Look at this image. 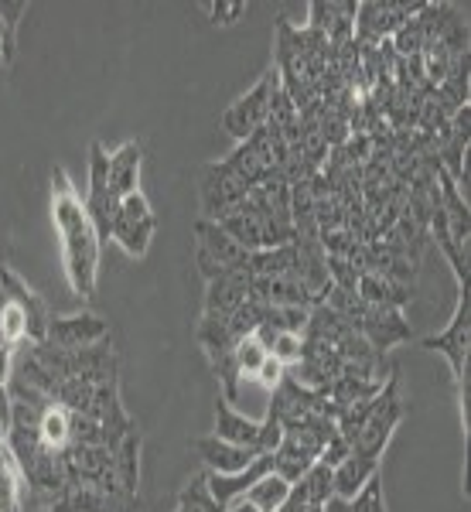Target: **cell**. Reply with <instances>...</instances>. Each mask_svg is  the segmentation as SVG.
Returning a JSON list of instances; mask_svg holds the SVG:
<instances>
[{"mask_svg": "<svg viewBox=\"0 0 471 512\" xmlns=\"http://www.w3.org/2000/svg\"><path fill=\"white\" fill-rule=\"evenodd\" d=\"M52 222L62 239V267L72 294L93 297L99 280V250L103 236L96 233V222L89 219L86 202L76 192L65 168H55L52 175Z\"/></svg>", "mask_w": 471, "mask_h": 512, "instance_id": "6da1fadb", "label": "cell"}, {"mask_svg": "<svg viewBox=\"0 0 471 512\" xmlns=\"http://www.w3.org/2000/svg\"><path fill=\"white\" fill-rule=\"evenodd\" d=\"M427 352H437L448 359L451 376L458 383V400H461V420H465L468 431V345H471V297L468 284H458V304H454L451 325L437 335H427L424 342Z\"/></svg>", "mask_w": 471, "mask_h": 512, "instance_id": "7a4b0ae2", "label": "cell"}, {"mask_svg": "<svg viewBox=\"0 0 471 512\" xmlns=\"http://www.w3.org/2000/svg\"><path fill=\"white\" fill-rule=\"evenodd\" d=\"M403 417H407V403H403V396H400V379L390 376L383 390L376 393L373 414L366 417V424L352 437V454L379 461V454L386 451V444H390V437L396 427H400Z\"/></svg>", "mask_w": 471, "mask_h": 512, "instance_id": "3957f363", "label": "cell"}, {"mask_svg": "<svg viewBox=\"0 0 471 512\" xmlns=\"http://www.w3.org/2000/svg\"><path fill=\"white\" fill-rule=\"evenodd\" d=\"M216 437L229 444H239V448H250L256 454H274L280 437H284V427L274 414H263V420H253L246 414H239L236 407H229L226 400H216Z\"/></svg>", "mask_w": 471, "mask_h": 512, "instance_id": "277c9868", "label": "cell"}, {"mask_svg": "<svg viewBox=\"0 0 471 512\" xmlns=\"http://www.w3.org/2000/svg\"><path fill=\"white\" fill-rule=\"evenodd\" d=\"M154 229H157V219H154L151 202H147L144 192H134L127 198H120V209H117L113 226H110V239L120 246L123 253L140 260V256L151 250Z\"/></svg>", "mask_w": 471, "mask_h": 512, "instance_id": "5b68a950", "label": "cell"}, {"mask_svg": "<svg viewBox=\"0 0 471 512\" xmlns=\"http://www.w3.org/2000/svg\"><path fill=\"white\" fill-rule=\"evenodd\" d=\"M195 260H198V270H202L205 280H212L216 274H222V270H243V274H246L250 250H243L233 236L222 233L216 222L198 219V226H195Z\"/></svg>", "mask_w": 471, "mask_h": 512, "instance_id": "8992f818", "label": "cell"}, {"mask_svg": "<svg viewBox=\"0 0 471 512\" xmlns=\"http://www.w3.org/2000/svg\"><path fill=\"white\" fill-rule=\"evenodd\" d=\"M277 82H280L277 69L270 65V69L256 79V86L250 89V93H243L236 103H229V110L222 113V130H229L239 144H243L246 137H253L270 117V96H274Z\"/></svg>", "mask_w": 471, "mask_h": 512, "instance_id": "52a82bcc", "label": "cell"}, {"mask_svg": "<svg viewBox=\"0 0 471 512\" xmlns=\"http://www.w3.org/2000/svg\"><path fill=\"white\" fill-rule=\"evenodd\" d=\"M420 11H424V0H417V4H379V0L359 4V11H355V45L376 48L379 41H390Z\"/></svg>", "mask_w": 471, "mask_h": 512, "instance_id": "ba28073f", "label": "cell"}, {"mask_svg": "<svg viewBox=\"0 0 471 512\" xmlns=\"http://www.w3.org/2000/svg\"><path fill=\"white\" fill-rule=\"evenodd\" d=\"M82 202H86L89 219L96 222V233L110 239V226L120 209V198L110 188V154H106V147L99 140L89 144V192Z\"/></svg>", "mask_w": 471, "mask_h": 512, "instance_id": "9c48e42d", "label": "cell"}, {"mask_svg": "<svg viewBox=\"0 0 471 512\" xmlns=\"http://www.w3.org/2000/svg\"><path fill=\"white\" fill-rule=\"evenodd\" d=\"M253 188L246 185L236 171L226 168V161L205 164L202 171V212L209 222H216L219 216H226L229 209H236L239 202L250 198Z\"/></svg>", "mask_w": 471, "mask_h": 512, "instance_id": "30bf717a", "label": "cell"}, {"mask_svg": "<svg viewBox=\"0 0 471 512\" xmlns=\"http://www.w3.org/2000/svg\"><path fill=\"white\" fill-rule=\"evenodd\" d=\"M106 335H110V325L99 315H93V311H76V315L52 318V325H48V345L69 349V352L103 345Z\"/></svg>", "mask_w": 471, "mask_h": 512, "instance_id": "8fae6325", "label": "cell"}, {"mask_svg": "<svg viewBox=\"0 0 471 512\" xmlns=\"http://www.w3.org/2000/svg\"><path fill=\"white\" fill-rule=\"evenodd\" d=\"M0 297H11V301L21 304L24 318H28V345L48 342V325H52L48 304L41 301V294L31 291L11 267H0Z\"/></svg>", "mask_w": 471, "mask_h": 512, "instance_id": "7c38bea8", "label": "cell"}, {"mask_svg": "<svg viewBox=\"0 0 471 512\" xmlns=\"http://www.w3.org/2000/svg\"><path fill=\"white\" fill-rule=\"evenodd\" d=\"M355 332H359L379 355H383L386 349H393L396 342H407L410 325L403 321L400 308H376V304H366L362 315L355 318Z\"/></svg>", "mask_w": 471, "mask_h": 512, "instance_id": "4fadbf2b", "label": "cell"}, {"mask_svg": "<svg viewBox=\"0 0 471 512\" xmlns=\"http://www.w3.org/2000/svg\"><path fill=\"white\" fill-rule=\"evenodd\" d=\"M205 284V315H233L250 301V274L243 270H222Z\"/></svg>", "mask_w": 471, "mask_h": 512, "instance_id": "5bb4252c", "label": "cell"}, {"mask_svg": "<svg viewBox=\"0 0 471 512\" xmlns=\"http://www.w3.org/2000/svg\"><path fill=\"white\" fill-rule=\"evenodd\" d=\"M195 451L198 458L205 461V468H209L212 475H236V472H246V468L253 465L260 454L250 451V448H239V444H229L222 441V437H202V441H195Z\"/></svg>", "mask_w": 471, "mask_h": 512, "instance_id": "9a60e30c", "label": "cell"}, {"mask_svg": "<svg viewBox=\"0 0 471 512\" xmlns=\"http://www.w3.org/2000/svg\"><path fill=\"white\" fill-rule=\"evenodd\" d=\"M140 161H144V144L127 140L110 154V188L117 198L140 192Z\"/></svg>", "mask_w": 471, "mask_h": 512, "instance_id": "2e32d148", "label": "cell"}, {"mask_svg": "<svg viewBox=\"0 0 471 512\" xmlns=\"http://www.w3.org/2000/svg\"><path fill=\"white\" fill-rule=\"evenodd\" d=\"M373 475H379V461H369V458H359V454H349L342 465L332 468V495L338 499L352 502L359 495L362 485L369 482Z\"/></svg>", "mask_w": 471, "mask_h": 512, "instance_id": "e0dca14e", "label": "cell"}, {"mask_svg": "<svg viewBox=\"0 0 471 512\" xmlns=\"http://www.w3.org/2000/svg\"><path fill=\"white\" fill-rule=\"evenodd\" d=\"M355 294H359L362 304H376V308H403L410 301V287L396 284L383 274H359Z\"/></svg>", "mask_w": 471, "mask_h": 512, "instance_id": "ac0fdd59", "label": "cell"}, {"mask_svg": "<svg viewBox=\"0 0 471 512\" xmlns=\"http://www.w3.org/2000/svg\"><path fill=\"white\" fill-rule=\"evenodd\" d=\"M287 495H291V482L280 478L277 472H270L243 492V502H250L256 512H280L287 502Z\"/></svg>", "mask_w": 471, "mask_h": 512, "instance_id": "d6986e66", "label": "cell"}, {"mask_svg": "<svg viewBox=\"0 0 471 512\" xmlns=\"http://www.w3.org/2000/svg\"><path fill=\"white\" fill-rule=\"evenodd\" d=\"M0 512H24V478L11 448L0 451Z\"/></svg>", "mask_w": 471, "mask_h": 512, "instance_id": "ffe728a7", "label": "cell"}, {"mask_svg": "<svg viewBox=\"0 0 471 512\" xmlns=\"http://www.w3.org/2000/svg\"><path fill=\"white\" fill-rule=\"evenodd\" d=\"M297 260V246H277V250H256L250 253V263H246V274L250 277H280L291 274Z\"/></svg>", "mask_w": 471, "mask_h": 512, "instance_id": "44dd1931", "label": "cell"}, {"mask_svg": "<svg viewBox=\"0 0 471 512\" xmlns=\"http://www.w3.org/2000/svg\"><path fill=\"white\" fill-rule=\"evenodd\" d=\"M267 355H270V352L263 349V345L256 342L253 335L239 338L236 349H233V366H236L239 379H256V373H260V366L267 362Z\"/></svg>", "mask_w": 471, "mask_h": 512, "instance_id": "7402d4cb", "label": "cell"}, {"mask_svg": "<svg viewBox=\"0 0 471 512\" xmlns=\"http://www.w3.org/2000/svg\"><path fill=\"white\" fill-rule=\"evenodd\" d=\"M0 335H4L14 349L28 342V318H24L21 304L11 301V297H0Z\"/></svg>", "mask_w": 471, "mask_h": 512, "instance_id": "603a6c76", "label": "cell"}, {"mask_svg": "<svg viewBox=\"0 0 471 512\" xmlns=\"http://www.w3.org/2000/svg\"><path fill=\"white\" fill-rule=\"evenodd\" d=\"M178 512H226V509H222L219 502L212 499L209 485H205V475H202V478H195V482L188 485L185 492H181Z\"/></svg>", "mask_w": 471, "mask_h": 512, "instance_id": "cb8c5ba5", "label": "cell"}, {"mask_svg": "<svg viewBox=\"0 0 471 512\" xmlns=\"http://www.w3.org/2000/svg\"><path fill=\"white\" fill-rule=\"evenodd\" d=\"M270 355H274L284 369H291L301 362V355H304V338L294 335V332H280L274 338V345H270Z\"/></svg>", "mask_w": 471, "mask_h": 512, "instance_id": "d4e9b609", "label": "cell"}, {"mask_svg": "<svg viewBox=\"0 0 471 512\" xmlns=\"http://www.w3.org/2000/svg\"><path fill=\"white\" fill-rule=\"evenodd\" d=\"M205 11H209L212 24H236L246 14V4L243 0H216V4H205Z\"/></svg>", "mask_w": 471, "mask_h": 512, "instance_id": "484cf974", "label": "cell"}, {"mask_svg": "<svg viewBox=\"0 0 471 512\" xmlns=\"http://www.w3.org/2000/svg\"><path fill=\"white\" fill-rule=\"evenodd\" d=\"M349 454H352V444L345 441V437L335 431L332 437H328L325 451H321V461H325L328 468H335V465H342V461L349 458Z\"/></svg>", "mask_w": 471, "mask_h": 512, "instance_id": "4316f807", "label": "cell"}, {"mask_svg": "<svg viewBox=\"0 0 471 512\" xmlns=\"http://www.w3.org/2000/svg\"><path fill=\"white\" fill-rule=\"evenodd\" d=\"M7 434H11V393L0 386V451L7 448Z\"/></svg>", "mask_w": 471, "mask_h": 512, "instance_id": "83f0119b", "label": "cell"}, {"mask_svg": "<svg viewBox=\"0 0 471 512\" xmlns=\"http://www.w3.org/2000/svg\"><path fill=\"white\" fill-rule=\"evenodd\" d=\"M11 359H14V345L7 342L4 335H0V386H7L11 383Z\"/></svg>", "mask_w": 471, "mask_h": 512, "instance_id": "f1b7e54d", "label": "cell"}, {"mask_svg": "<svg viewBox=\"0 0 471 512\" xmlns=\"http://www.w3.org/2000/svg\"><path fill=\"white\" fill-rule=\"evenodd\" d=\"M14 48H18V35H11V31L4 28V21H0V62L11 65L14 62Z\"/></svg>", "mask_w": 471, "mask_h": 512, "instance_id": "f546056e", "label": "cell"}, {"mask_svg": "<svg viewBox=\"0 0 471 512\" xmlns=\"http://www.w3.org/2000/svg\"><path fill=\"white\" fill-rule=\"evenodd\" d=\"M226 512H256V509L250 506V502H243V499H236V502H233V506H229Z\"/></svg>", "mask_w": 471, "mask_h": 512, "instance_id": "4dcf8cb0", "label": "cell"}]
</instances>
